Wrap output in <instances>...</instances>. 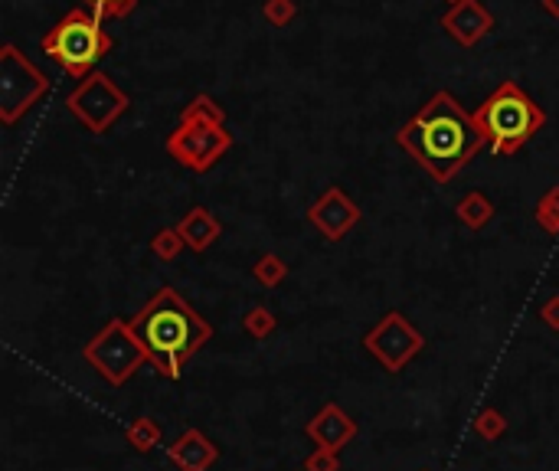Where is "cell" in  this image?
<instances>
[{
  "instance_id": "obj_1",
  "label": "cell",
  "mask_w": 559,
  "mask_h": 471,
  "mask_svg": "<svg viewBox=\"0 0 559 471\" xmlns=\"http://www.w3.org/2000/svg\"><path fill=\"white\" fill-rule=\"evenodd\" d=\"M396 144L435 180V184L455 180L471 161H475L481 148H488L471 112H465V105L445 89L435 92L432 99L396 131Z\"/></svg>"
},
{
  "instance_id": "obj_2",
  "label": "cell",
  "mask_w": 559,
  "mask_h": 471,
  "mask_svg": "<svg viewBox=\"0 0 559 471\" xmlns=\"http://www.w3.org/2000/svg\"><path fill=\"white\" fill-rule=\"evenodd\" d=\"M131 331L138 334L151 357V367L164 380L184 377L190 357L213 341V324L203 321V314H197V308L177 288H161L148 305L131 314Z\"/></svg>"
},
{
  "instance_id": "obj_3",
  "label": "cell",
  "mask_w": 559,
  "mask_h": 471,
  "mask_svg": "<svg viewBox=\"0 0 559 471\" xmlns=\"http://www.w3.org/2000/svg\"><path fill=\"white\" fill-rule=\"evenodd\" d=\"M471 118H475L484 144H488L497 157L517 154L546 125V112L514 79L501 82L497 92H491L488 99L471 112Z\"/></svg>"
},
{
  "instance_id": "obj_4",
  "label": "cell",
  "mask_w": 559,
  "mask_h": 471,
  "mask_svg": "<svg viewBox=\"0 0 559 471\" xmlns=\"http://www.w3.org/2000/svg\"><path fill=\"white\" fill-rule=\"evenodd\" d=\"M43 53L56 59L72 79H89L95 72V63L112 53L115 40L105 33L102 17L95 10L76 7L56 23L50 33H43Z\"/></svg>"
},
{
  "instance_id": "obj_5",
  "label": "cell",
  "mask_w": 559,
  "mask_h": 471,
  "mask_svg": "<svg viewBox=\"0 0 559 471\" xmlns=\"http://www.w3.org/2000/svg\"><path fill=\"white\" fill-rule=\"evenodd\" d=\"M82 357H85V364L112 386H125L144 364H151L148 350H144L138 334L131 331V321L125 318L108 321L105 328L82 347Z\"/></svg>"
},
{
  "instance_id": "obj_6",
  "label": "cell",
  "mask_w": 559,
  "mask_h": 471,
  "mask_svg": "<svg viewBox=\"0 0 559 471\" xmlns=\"http://www.w3.org/2000/svg\"><path fill=\"white\" fill-rule=\"evenodd\" d=\"M46 92H50L46 72L36 69L17 50V43L0 46V122L17 125Z\"/></svg>"
},
{
  "instance_id": "obj_7",
  "label": "cell",
  "mask_w": 559,
  "mask_h": 471,
  "mask_svg": "<svg viewBox=\"0 0 559 471\" xmlns=\"http://www.w3.org/2000/svg\"><path fill=\"white\" fill-rule=\"evenodd\" d=\"M128 105H131L128 95L115 86L112 76H105L99 69H95L89 79H82L66 99L69 115L76 118L85 131H92V135H105V131L128 112Z\"/></svg>"
},
{
  "instance_id": "obj_8",
  "label": "cell",
  "mask_w": 559,
  "mask_h": 471,
  "mask_svg": "<svg viewBox=\"0 0 559 471\" xmlns=\"http://www.w3.org/2000/svg\"><path fill=\"white\" fill-rule=\"evenodd\" d=\"M363 350H367L386 373H403L425 350V334L419 328H412L403 311L393 308L363 334Z\"/></svg>"
},
{
  "instance_id": "obj_9",
  "label": "cell",
  "mask_w": 559,
  "mask_h": 471,
  "mask_svg": "<svg viewBox=\"0 0 559 471\" xmlns=\"http://www.w3.org/2000/svg\"><path fill=\"white\" fill-rule=\"evenodd\" d=\"M167 154L174 157L177 164H184L187 171L203 174L220 161V157L233 148V135L226 131V125L213 122H180L167 135Z\"/></svg>"
},
{
  "instance_id": "obj_10",
  "label": "cell",
  "mask_w": 559,
  "mask_h": 471,
  "mask_svg": "<svg viewBox=\"0 0 559 471\" xmlns=\"http://www.w3.org/2000/svg\"><path fill=\"white\" fill-rule=\"evenodd\" d=\"M360 216H363L360 207L347 197V190H340V187H327L308 207V223L318 229L327 243L344 239L350 229L360 223Z\"/></svg>"
},
{
  "instance_id": "obj_11",
  "label": "cell",
  "mask_w": 559,
  "mask_h": 471,
  "mask_svg": "<svg viewBox=\"0 0 559 471\" xmlns=\"http://www.w3.org/2000/svg\"><path fill=\"white\" fill-rule=\"evenodd\" d=\"M357 432H360L357 419L337 403H324L318 413H314V419L305 422V436L318 445V449L337 452V455H340L344 445H350L357 439Z\"/></svg>"
},
{
  "instance_id": "obj_12",
  "label": "cell",
  "mask_w": 559,
  "mask_h": 471,
  "mask_svg": "<svg viewBox=\"0 0 559 471\" xmlns=\"http://www.w3.org/2000/svg\"><path fill=\"white\" fill-rule=\"evenodd\" d=\"M442 27L461 46H478L484 36L494 30L491 10L481 4V0H458L442 14Z\"/></svg>"
},
{
  "instance_id": "obj_13",
  "label": "cell",
  "mask_w": 559,
  "mask_h": 471,
  "mask_svg": "<svg viewBox=\"0 0 559 471\" xmlns=\"http://www.w3.org/2000/svg\"><path fill=\"white\" fill-rule=\"evenodd\" d=\"M167 458L177 471H210L220 462V445L206 439L200 429H187L167 445Z\"/></svg>"
},
{
  "instance_id": "obj_14",
  "label": "cell",
  "mask_w": 559,
  "mask_h": 471,
  "mask_svg": "<svg viewBox=\"0 0 559 471\" xmlns=\"http://www.w3.org/2000/svg\"><path fill=\"white\" fill-rule=\"evenodd\" d=\"M177 233L184 236V243H187V249H193V252H206L210 249L216 239L223 236V223L216 220V216L206 210V207H193L184 220L177 223Z\"/></svg>"
},
{
  "instance_id": "obj_15",
  "label": "cell",
  "mask_w": 559,
  "mask_h": 471,
  "mask_svg": "<svg viewBox=\"0 0 559 471\" xmlns=\"http://www.w3.org/2000/svg\"><path fill=\"white\" fill-rule=\"evenodd\" d=\"M455 216H458L461 226H468V229H475V233H478V229H484L494 220V203L484 197L481 190H471V193H465V197L458 200Z\"/></svg>"
},
{
  "instance_id": "obj_16",
  "label": "cell",
  "mask_w": 559,
  "mask_h": 471,
  "mask_svg": "<svg viewBox=\"0 0 559 471\" xmlns=\"http://www.w3.org/2000/svg\"><path fill=\"white\" fill-rule=\"evenodd\" d=\"M125 439H128V445H131V449H135V452L148 455L151 449H157V445H161V439H164V429L157 426V422H154L151 416H138V419L128 426Z\"/></svg>"
},
{
  "instance_id": "obj_17",
  "label": "cell",
  "mask_w": 559,
  "mask_h": 471,
  "mask_svg": "<svg viewBox=\"0 0 559 471\" xmlns=\"http://www.w3.org/2000/svg\"><path fill=\"white\" fill-rule=\"evenodd\" d=\"M180 122H213V125H226V108L210 99L206 92L193 95V99L184 105V115H180Z\"/></svg>"
},
{
  "instance_id": "obj_18",
  "label": "cell",
  "mask_w": 559,
  "mask_h": 471,
  "mask_svg": "<svg viewBox=\"0 0 559 471\" xmlns=\"http://www.w3.org/2000/svg\"><path fill=\"white\" fill-rule=\"evenodd\" d=\"M252 279L262 288H278L288 279V262L282 256H275V252H262L252 265Z\"/></svg>"
},
{
  "instance_id": "obj_19",
  "label": "cell",
  "mask_w": 559,
  "mask_h": 471,
  "mask_svg": "<svg viewBox=\"0 0 559 471\" xmlns=\"http://www.w3.org/2000/svg\"><path fill=\"white\" fill-rule=\"evenodd\" d=\"M471 432L481 439V442H497L507 436V416L501 413V409L494 406H484L481 413L471 419Z\"/></svg>"
},
{
  "instance_id": "obj_20",
  "label": "cell",
  "mask_w": 559,
  "mask_h": 471,
  "mask_svg": "<svg viewBox=\"0 0 559 471\" xmlns=\"http://www.w3.org/2000/svg\"><path fill=\"white\" fill-rule=\"evenodd\" d=\"M242 331H246L252 341H269V337L278 331V318L272 308L265 305H255L246 311V318H242Z\"/></svg>"
},
{
  "instance_id": "obj_21",
  "label": "cell",
  "mask_w": 559,
  "mask_h": 471,
  "mask_svg": "<svg viewBox=\"0 0 559 471\" xmlns=\"http://www.w3.org/2000/svg\"><path fill=\"white\" fill-rule=\"evenodd\" d=\"M533 216H537V226L543 229V233L559 236V184L550 187L537 200V210H533Z\"/></svg>"
},
{
  "instance_id": "obj_22",
  "label": "cell",
  "mask_w": 559,
  "mask_h": 471,
  "mask_svg": "<svg viewBox=\"0 0 559 471\" xmlns=\"http://www.w3.org/2000/svg\"><path fill=\"white\" fill-rule=\"evenodd\" d=\"M184 249H187V243H184V236L177 233V226L157 229L154 239H151V252H154V256L161 259V262H174Z\"/></svg>"
},
{
  "instance_id": "obj_23",
  "label": "cell",
  "mask_w": 559,
  "mask_h": 471,
  "mask_svg": "<svg viewBox=\"0 0 559 471\" xmlns=\"http://www.w3.org/2000/svg\"><path fill=\"white\" fill-rule=\"evenodd\" d=\"M298 14L295 0H265L262 4V17L272 23V27H288L291 20Z\"/></svg>"
},
{
  "instance_id": "obj_24",
  "label": "cell",
  "mask_w": 559,
  "mask_h": 471,
  "mask_svg": "<svg viewBox=\"0 0 559 471\" xmlns=\"http://www.w3.org/2000/svg\"><path fill=\"white\" fill-rule=\"evenodd\" d=\"M85 4H89L102 20H105V17L118 20V17H128L131 10L138 7V0H85Z\"/></svg>"
},
{
  "instance_id": "obj_25",
  "label": "cell",
  "mask_w": 559,
  "mask_h": 471,
  "mask_svg": "<svg viewBox=\"0 0 559 471\" xmlns=\"http://www.w3.org/2000/svg\"><path fill=\"white\" fill-rule=\"evenodd\" d=\"M301 471H340V455L337 452H327V449H314Z\"/></svg>"
},
{
  "instance_id": "obj_26",
  "label": "cell",
  "mask_w": 559,
  "mask_h": 471,
  "mask_svg": "<svg viewBox=\"0 0 559 471\" xmlns=\"http://www.w3.org/2000/svg\"><path fill=\"white\" fill-rule=\"evenodd\" d=\"M540 321H543L550 331H559V295H550V298L543 301V308H540Z\"/></svg>"
},
{
  "instance_id": "obj_27",
  "label": "cell",
  "mask_w": 559,
  "mask_h": 471,
  "mask_svg": "<svg viewBox=\"0 0 559 471\" xmlns=\"http://www.w3.org/2000/svg\"><path fill=\"white\" fill-rule=\"evenodd\" d=\"M540 7H543L550 17H556V20H559V0H540Z\"/></svg>"
},
{
  "instance_id": "obj_28",
  "label": "cell",
  "mask_w": 559,
  "mask_h": 471,
  "mask_svg": "<svg viewBox=\"0 0 559 471\" xmlns=\"http://www.w3.org/2000/svg\"><path fill=\"white\" fill-rule=\"evenodd\" d=\"M448 4H458V0H448Z\"/></svg>"
},
{
  "instance_id": "obj_29",
  "label": "cell",
  "mask_w": 559,
  "mask_h": 471,
  "mask_svg": "<svg viewBox=\"0 0 559 471\" xmlns=\"http://www.w3.org/2000/svg\"><path fill=\"white\" fill-rule=\"evenodd\" d=\"M419 471H429V468H419Z\"/></svg>"
}]
</instances>
